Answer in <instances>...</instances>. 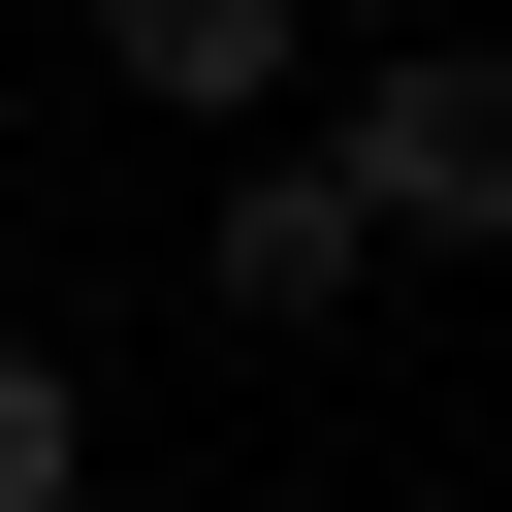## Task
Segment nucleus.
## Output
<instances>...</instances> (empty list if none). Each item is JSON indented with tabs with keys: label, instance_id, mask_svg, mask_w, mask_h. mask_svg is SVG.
Wrapping results in <instances>:
<instances>
[{
	"label": "nucleus",
	"instance_id": "nucleus-4",
	"mask_svg": "<svg viewBox=\"0 0 512 512\" xmlns=\"http://www.w3.org/2000/svg\"><path fill=\"white\" fill-rule=\"evenodd\" d=\"M64 480H96V384H64L32 320H0V512H64Z\"/></svg>",
	"mask_w": 512,
	"mask_h": 512
},
{
	"label": "nucleus",
	"instance_id": "nucleus-1",
	"mask_svg": "<svg viewBox=\"0 0 512 512\" xmlns=\"http://www.w3.org/2000/svg\"><path fill=\"white\" fill-rule=\"evenodd\" d=\"M320 128H352L384 256H512V32H416V64H352Z\"/></svg>",
	"mask_w": 512,
	"mask_h": 512
},
{
	"label": "nucleus",
	"instance_id": "nucleus-2",
	"mask_svg": "<svg viewBox=\"0 0 512 512\" xmlns=\"http://www.w3.org/2000/svg\"><path fill=\"white\" fill-rule=\"evenodd\" d=\"M352 288H384L352 128H224V320H352Z\"/></svg>",
	"mask_w": 512,
	"mask_h": 512
},
{
	"label": "nucleus",
	"instance_id": "nucleus-3",
	"mask_svg": "<svg viewBox=\"0 0 512 512\" xmlns=\"http://www.w3.org/2000/svg\"><path fill=\"white\" fill-rule=\"evenodd\" d=\"M96 64H128L160 128H256V96L320 64V32H288V0H96Z\"/></svg>",
	"mask_w": 512,
	"mask_h": 512
}]
</instances>
